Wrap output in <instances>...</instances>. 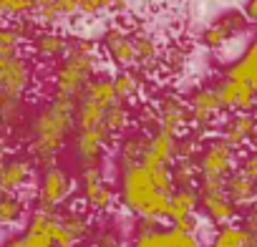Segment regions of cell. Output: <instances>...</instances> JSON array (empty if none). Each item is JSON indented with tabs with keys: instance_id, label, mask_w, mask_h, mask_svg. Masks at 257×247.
Returning <instances> with one entry per match:
<instances>
[{
	"instance_id": "cell-1",
	"label": "cell",
	"mask_w": 257,
	"mask_h": 247,
	"mask_svg": "<svg viewBox=\"0 0 257 247\" xmlns=\"http://www.w3.org/2000/svg\"><path fill=\"white\" fill-rule=\"evenodd\" d=\"M76 129V98L51 93V98L33 113L26 129L28 157L36 167H51Z\"/></svg>"
},
{
	"instance_id": "cell-2",
	"label": "cell",
	"mask_w": 257,
	"mask_h": 247,
	"mask_svg": "<svg viewBox=\"0 0 257 247\" xmlns=\"http://www.w3.org/2000/svg\"><path fill=\"white\" fill-rule=\"evenodd\" d=\"M101 51L98 43L86 36H71L66 56L51 68V88L58 96L76 98L91 83L96 73H101Z\"/></svg>"
},
{
	"instance_id": "cell-3",
	"label": "cell",
	"mask_w": 257,
	"mask_h": 247,
	"mask_svg": "<svg viewBox=\"0 0 257 247\" xmlns=\"http://www.w3.org/2000/svg\"><path fill=\"white\" fill-rule=\"evenodd\" d=\"M169 197L159 192L152 182V174L144 164H134L121 172V202L134 217H152L167 219L169 214Z\"/></svg>"
},
{
	"instance_id": "cell-4",
	"label": "cell",
	"mask_w": 257,
	"mask_h": 247,
	"mask_svg": "<svg viewBox=\"0 0 257 247\" xmlns=\"http://www.w3.org/2000/svg\"><path fill=\"white\" fill-rule=\"evenodd\" d=\"M113 101L118 98H116L111 76H106L103 71L96 73L76 101V129H88V127L103 124V116Z\"/></svg>"
},
{
	"instance_id": "cell-5",
	"label": "cell",
	"mask_w": 257,
	"mask_h": 247,
	"mask_svg": "<svg viewBox=\"0 0 257 247\" xmlns=\"http://www.w3.org/2000/svg\"><path fill=\"white\" fill-rule=\"evenodd\" d=\"M98 51L103 61H108L113 68H137V46H134L132 26L113 23L103 28L98 38Z\"/></svg>"
},
{
	"instance_id": "cell-6",
	"label": "cell",
	"mask_w": 257,
	"mask_h": 247,
	"mask_svg": "<svg viewBox=\"0 0 257 247\" xmlns=\"http://www.w3.org/2000/svg\"><path fill=\"white\" fill-rule=\"evenodd\" d=\"M118 137H113L103 124L88 129H73V154L83 169L88 167H101L106 152L113 149Z\"/></svg>"
},
{
	"instance_id": "cell-7",
	"label": "cell",
	"mask_w": 257,
	"mask_h": 247,
	"mask_svg": "<svg viewBox=\"0 0 257 247\" xmlns=\"http://www.w3.org/2000/svg\"><path fill=\"white\" fill-rule=\"evenodd\" d=\"M252 23L244 18L242 11H224L219 16H214L199 33V43L207 51H222L227 43H232L234 38H239L242 33H247Z\"/></svg>"
},
{
	"instance_id": "cell-8",
	"label": "cell",
	"mask_w": 257,
	"mask_h": 247,
	"mask_svg": "<svg viewBox=\"0 0 257 247\" xmlns=\"http://www.w3.org/2000/svg\"><path fill=\"white\" fill-rule=\"evenodd\" d=\"M154 111L159 116V132L169 134V137H179L189 129L192 124V111L187 98H182L174 91H164L154 98Z\"/></svg>"
},
{
	"instance_id": "cell-9",
	"label": "cell",
	"mask_w": 257,
	"mask_h": 247,
	"mask_svg": "<svg viewBox=\"0 0 257 247\" xmlns=\"http://www.w3.org/2000/svg\"><path fill=\"white\" fill-rule=\"evenodd\" d=\"M68 41L71 36H66L61 28H48L41 26L31 38H28V53L33 56V61L41 68H53L68 51Z\"/></svg>"
},
{
	"instance_id": "cell-10",
	"label": "cell",
	"mask_w": 257,
	"mask_h": 247,
	"mask_svg": "<svg viewBox=\"0 0 257 247\" xmlns=\"http://www.w3.org/2000/svg\"><path fill=\"white\" fill-rule=\"evenodd\" d=\"M239 152L229 147L222 137H212L199 149V177L224 179L232 169H237Z\"/></svg>"
},
{
	"instance_id": "cell-11",
	"label": "cell",
	"mask_w": 257,
	"mask_h": 247,
	"mask_svg": "<svg viewBox=\"0 0 257 247\" xmlns=\"http://www.w3.org/2000/svg\"><path fill=\"white\" fill-rule=\"evenodd\" d=\"M219 137L234 147L239 154L257 142V116L252 111H227V116L219 118Z\"/></svg>"
},
{
	"instance_id": "cell-12",
	"label": "cell",
	"mask_w": 257,
	"mask_h": 247,
	"mask_svg": "<svg viewBox=\"0 0 257 247\" xmlns=\"http://www.w3.org/2000/svg\"><path fill=\"white\" fill-rule=\"evenodd\" d=\"M71 192H73V179L61 167L51 164V167L43 169L36 202H38L41 209H61L71 199Z\"/></svg>"
},
{
	"instance_id": "cell-13",
	"label": "cell",
	"mask_w": 257,
	"mask_h": 247,
	"mask_svg": "<svg viewBox=\"0 0 257 247\" xmlns=\"http://www.w3.org/2000/svg\"><path fill=\"white\" fill-rule=\"evenodd\" d=\"M81 199L83 204L93 212V214H106L113 209V202H116V194L113 189L106 184L103 174H101V167H88L83 169L81 174Z\"/></svg>"
},
{
	"instance_id": "cell-14",
	"label": "cell",
	"mask_w": 257,
	"mask_h": 247,
	"mask_svg": "<svg viewBox=\"0 0 257 247\" xmlns=\"http://www.w3.org/2000/svg\"><path fill=\"white\" fill-rule=\"evenodd\" d=\"M132 36H134V46H137V68L144 71L152 78L154 73L162 71V53H164V48H162L157 33L152 28L142 26V23L132 26Z\"/></svg>"
},
{
	"instance_id": "cell-15",
	"label": "cell",
	"mask_w": 257,
	"mask_h": 247,
	"mask_svg": "<svg viewBox=\"0 0 257 247\" xmlns=\"http://www.w3.org/2000/svg\"><path fill=\"white\" fill-rule=\"evenodd\" d=\"M214 91L219 96V103L227 111H252L257 106V91L247 83V81H239V78H232V76H222L217 83H214Z\"/></svg>"
},
{
	"instance_id": "cell-16",
	"label": "cell",
	"mask_w": 257,
	"mask_h": 247,
	"mask_svg": "<svg viewBox=\"0 0 257 247\" xmlns=\"http://www.w3.org/2000/svg\"><path fill=\"white\" fill-rule=\"evenodd\" d=\"M33 18L38 26L61 28L63 23H71L78 18V6L76 0H36Z\"/></svg>"
},
{
	"instance_id": "cell-17",
	"label": "cell",
	"mask_w": 257,
	"mask_h": 247,
	"mask_svg": "<svg viewBox=\"0 0 257 247\" xmlns=\"http://www.w3.org/2000/svg\"><path fill=\"white\" fill-rule=\"evenodd\" d=\"M149 147V134H144L142 129L137 132H123L116 144H113V157H116V164H118V172L134 167V164H142V157Z\"/></svg>"
},
{
	"instance_id": "cell-18",
	"label": "cell",
	"mask_w": 257,
	"mask_h": 247,
	"mask_svg": "<svg viewBox=\"0 0 257 247\" xmlns=\"http://www.w3.org/2000/svg\"><path fill=\"white\" fill-rule=\"evenodd\" d=\"M111 83H113L116 98L126 103H137L147 93L149 76L139 68H116V73H111Z\"/></svg>"
},
{
	"instance_id": "cell-19",
	"label": "cell",
	"mask_w": 257,
	"mask_h": 247,
	"mask_svg": "<svg viewBox=\"0 0 257 247\" xmlns=\"http://www.w3.org/2000/svg\"><path fill=\"white\" fill-rule=\"evenodd\" d=\"M58 219L63 222V227L71 232V237L76 239V242H81V239H86L91 232H93V212L83 204V199L81 202H66L63 204V209L58 212Z\"/></svg>"
},
{
	"instance_id": "cell-20",
	"label": "cell",
	"mask_w": 257,
	"mask_h": 247,
	"mask_svg": "<svg viewBox=\"0 0 257 247\" xmlns=\"http://www.w3.org/2000/svg\"><path fill=\"white\" fill-rule=\"evenodd\" d=\"M224 194L237 204V207H249L257 202V177L244 172L242 167L232 169L224 177Z\"/></svg>"
},
{
	"instance_id": "cell-21",
	"label": "cell",
	"mask_w": 257,
	"mask_h": 247,
	"mask_svg": "<svg viewBox=\"0 0 257 247\" xmlns=\"http://www.w3.org/2000/svg\"><path fill=\"white\" fill-rule=\"evenodd\" d=\"M33 159L31 157H13L3 167V192H23L33 179Z\"/></svg>"
},
{
	"instance_id": "cell-22",
	"label": "cell",
	"mask_w": 257,
	"mask_h": 247,
	"mask_svg": "<svg viewBox=\"0 0 257 247\" xmlns=\"http://www.w3.org/2000/svg\"><path fill=\"white\" fill-rule=\"evenodd\" d=\"M199 207L214 227H224L237 219V204L227 194H207L199 197Z\"/></svg>"
},
{
	"instance_id": "cell-23",
	"label": "cell",
	"mask_w": 257,
	"mask_h": 247,
	"mask_svg": "<svg viewBox=\"0 0 257 247\" xmlns=\"http://www.w3.org/2000/svg\"><path fill=\"white\" fill-rule=\"evenodd\" d=\"M224 76H232V78L247 81V83L257 91V33H254V38L249 41V46L242 51V56L234 58V61L227 66Z\"/></svg>"
},
{
	"instance_id": "cell-24",
	"label": "cell",
	"mask_w": 257,
	"mask_h": 247,
	"mask_svg": "<svg viewBox=\"0 0 257 247\" xmlns=\"http://www.w3.org/2000/svg\"><path fill=\"white\" fill-rule=\"evenodd\" d=\"M197 209H199L197 189L174 187V192L169 197V214H167V219L169 222H179V219H187V217H197Z\"/></svg>"
},
{
	"instance_id": "cell-25",
	"label": "cell",
	"mask_w": 257,
	"mask_h": 247,
	"mask_svg": "<svg viewBox=\"0 0 257 247\" xmlns=\"http://www.w3.org/2000/svg\"><path fill=\"white\" fill-rule=\"evenodd\" d=\"M26 111H28V98L26 96H8L0 93V129H16L26 121Z\"/></svg>"
},
{
	"instance_id": "cell-26",
	"label": "cell",
	"mask_w": 257,
	"mask_h": 247,
	"mask_svg": "<svg viewBox=\"0 0 257 247\" xmlns=\"http://www.w3.org/2000/svg\"><path fill=\"white\" fill-rule=\"evenodd\" d=\"M189 61H192V46L189 43H182V41L169 43L164 48V53H162V73H167V76H182L187 71Z\"/></svg>"
},
{
	"instance_id": "cell-27",
	"label": "cell",
	"mask_w": 257,
	"mask_h": 247,
	"mask_svg": "<svg viewBox=\"0 0 257 247\" xmlns=\"http://www.w3.org/2000/svg\"><path fill=\"white\" fill-rule=\"evenodd\" d=\"M169 169H172L174 187L197 189V182H199V154L197 157H177L169 164Z\"/></svg>"
},
{
	"instance_id": "cell-28",
	"label": "cell",
	"mask_w": 257,
	"mask_h": 247,
	"mask_svg": "<svg viewBox=\"0 0 257 247\" xmlns=\"http://www.w3.org/2000/svg\"><path fill=\"white\" fill-rule=\"evenodd\" d=\"M132 121H134V111H132V103H126V101H113L103 116V127L113 134V137H121L123 132H128V127H132Z\"/></svg>"
},
{
	"instance_id": "cell-29",
	"label": "cell",
	"mask_w": 257,
	"mask_h": 247,
	"mask_svg": "<svg viewBox=\"0 0 257 247\" xmlns=\"http://www.w3.org/2000/svg\"><path fill=\"white\" fill-rule=\"evenodd\" d=\"M26 214V197L21 192H3L0 194V227L16 224Z\"/></svg>"
},
{
	"instance_id": "cell-30",
	"label": "cell",
	"mask_w": 257,
	"mask_h": 247,
	"mask_svg": "<svg viewBox=\"0 0 257 247\" xmlns=\"http://www.w3.org/2000/svg\"><path fill=\"white\" fill-rule=\"evenodd\" d=\"M147 154L159 159L162 164H172L174 162V137L164 134V132H154L149 134V147Z\"/></svg>"
},
{
	"instance_id": "cell-31",
	"label": "cell",
	"mask_w": 257,
	"mask_h": 247,
	"mask_svg": "<svg viewBox=\"0 0 257 247\" xmlns=\"http://www.w3.org/2000/svg\"><path fill=\"white\" fill-rule=\"evenodd\" d=\"M36 0H0V23H13L18 18L33 16Z\"/></svg>"
},
{
	"instance_id": "cell-32",
	"label": "cell",
	"mask_w": 257,
	"mask_h": 247,
	"mask_svg": "<svg viewBox=\"0 0 257 247\" xmlns=\"http://www.w3.org/2000/svg\"><path fill=\"white\" fill-rule=\"evenodd\" d=\"M134 247H172L169 229H152V232L134 234Z\"/></svg>"
},
{
	"instance_id": "cell-33",
	"label": "cell",
	"mask_w": 257,
	"mask_h": 247,
	"mask_svg": "<svg viewBox=\"0 0 257 247\" xmlns=\"http://www.w3.org/2000/svg\"><path fill=\"white\" fill-rule=\"evenodd\" d=\"M76 6H78V16L83 18H98L103 13H111L108 0H76Z\"/></svg>"
},
{
	"instance_id": "cell-34",
	"label": "cell",
	"mask_w": 257,
	"mask_h": 247,
	"mask_svg": "<svg viewBox=\"0 0 257 247\" xmlns=\"http://www.w3.org/2000/svg\"><path fill=\"white\" fill-rule=\"evenodd\" d=\"M93 244L96 247H118L121 244V234L116 227H98L93 232Z\"/></svg>"
},
{
	"instance_id": "cell-35",
	"label": "cell",
	"mask_w": 257,
	"mask_h": 247,
	"mask_svg": "<svg viewBox=\"0 0 257 247\" xmlns=\"http://www.w3.org/2000/svg\"><path fill=\"white\" fill-rule=\"evenodd\" d=\"M239 167H242L244 172H249L252 177H257V142H252V144L242 152Z\"/></svg>"
},
{
	"instance_id": "cell-36",
	"label": "cell",
	"mask_w": 257,
	"mask_h": 247,
	"mask_svg": "<svg viewBox=\"0 0 257 247\" xmlns=\"http://www.w3.org/2000/svg\"><path fill=\"white\" fill-rule=\"evenodd\" d=\"M23 239H26V247H53V244H51V237H48V232L26 229Z\"/></svg>"
},
{
	"instance_id": "cell-37",
	"label": "cell",
	"mask_w": 257,
	"mask_h": 247,
	"mask_svg": "<svg viewBox=\"0 0 257 247\" xmlns=\"http://www.w3.org/2000/svg\"><path fill=\"white\" fill-rule=\"evenodd\" d=\"M249 234H257V202L247 207V212L242 214V222H239Z\"/></svg>"
},
{
	"instance_id": "cell-38",
	"label": "cell",
	"mask_w": 257,
	"mask_h": 247,
	"mask_svg": "<svg viewBox=\"0 0 257 247\" xmlns=\"http://www.w3.org/2000/svg\"><path fill=\"white\" fill-rule=\"evenodd\" d=\"M8 162V134H0V194H3V167Z\"/></svg>"
},
{
	"instance_id": "cell-39",
	"label": "cell",
	"mask_w": 257,
	"mask_h": 247,
	"mask_svg": "<svg viewBox=\"0 0 257 247\" xmlns=\"http://www.w3.org/2000/svg\"><path fill=\"white\" fill-rule=\"evenodd\" d=\"M242 13H244V18H247L252 26H257V0H244Z\"/></svg>"
},
{
	"instance_id": "cell-40",
	"label": "cell",
	"mask_w": 257,
	"mask_h": 247,
	"mask_svg": "<svg viewBox=\"0 0 257 247\" xmlns=\"http://www.w3.org/2000/svg\"><path fill=\"white\" fill-rule=\"evenodd\" d=\"M3 247H26V239H23V237H11Z\"/></svg>"
}]
</instances>
